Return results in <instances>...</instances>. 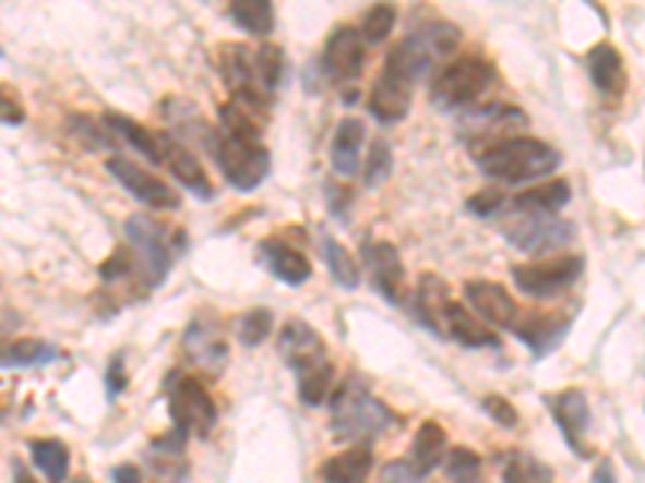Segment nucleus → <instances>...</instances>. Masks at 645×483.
<instances>
[{
    "label": "nucleus",
    "instance_id": "nucleus-27",
    "mask_svg": "<svg viewBox=\"0 0 645 483\" xmlns=\"http://www.w3.org/2000/svg\"><path fill=\"white\" fill-rule=\"evenodd\" d=\"M449 306V287L445 280L435 275L420 277V290H417V316L420 323L430 329V333H439L442 336V313Z\"/></svg>",
    "mask_w": 645,
    "mask_h": 483
},
{
    "label": "nucleus",
    "instance_id": "nucleus-17",
    "mask_svg": "<svg viewBox=\"0 0 645 483\" xmlns=\"http://www.w3.org/2000/svg\"><path fill=\"white\" fill-rule=\"evenodd\" d=\"M323 69L339 81L359 77L365 69V39H361L359 29H353V26L333 29L326 52H323Z\"/></svg>",
    "mask_w": 645,
    "mask_h": 483
},
{
    "label": "nucleus",
    "instance_id": "nucleus-24",
    "mask_svg": "<svg viewBox=\"0 0 645 483\" xmlns=\"http://www.w3.org/2000/svg\"><path fill=\"white\" fill-rule=\"evenodd\" d=\"M262 255H265L268 271L278 277V280H285L287 287H300V283H307L310 275H313L310 262L297 249L285 245V242H275V239L262 242Z\"/></svg>",
    "mask_w": 645,
    "mask_h": 483
},
{
    "label": "nucleus",
    "instance_id": "nucleus-40",
    "mask_svg": "<svg viewBox=\"0 0 645 483\" xmlns=\"http://www.w3.org/2000/svg\"><path fill=\"white\" fill-rule=\"evenodd\" d=\"M391 171H394V148L387 138H374L368 152V165H365V184L378 188L391 178Z\"/></svg>",
    "mask_w": 645,
    "mask_h": 483
},
{
    "label": "nucleus",
    "instance_id": "nucleus-19",
    "mask_svg": "<svg viewBox=\"0 0 645 483\" xmlns=\"http://www.w3.org/2000/svg\"><path fill=\"white\" fill-rule=\"evenodd\" d=\"M584 69H587V77L594 81V87L600 94H610V97H620L626 90V65H623V56L610 46V43H600L594 46L587 56H584Z\"/></svg>",
    "mask_w": 645,
    "mask_h": 483
},
{
    "label": "nucleus",
    "instance_id": "nucleus-51",
    "mask_svg": "<svg viewBox=\"0 0 645 483\" xmlns=\"http://www.w3.org/2000/svg\"><path fill=\"white\" fill-rule=\"evenodd\" d=\"M13 483H39V481H33V474H29L20 461H13Z\"/></svg>",
    "mask_w": 645,
    "mask_h": 483
},
{
    "label": "nucleus",
    "instance_id": "nucleus-6",
    "mask_svg": "<svg viewBox=\"0 0 645 483\" xmlns=\"http://www.w3.org/2000/svg\"><path fill=\"white\" fill-rule=\"evenodd\" d=\"M503 236L513 249L529 255H552L574 242V222L556 213H523L503 226Z\"/></svg>",
    "mask_w": 645,
    "mask_h": 483
},
{
    "label": "nucleus",
    "instance_id": "nucleus-41",
    "mask_svg": "<svg viewBox=\"0 0 645 483\" xmlns=\"http://www.w3.org/2000/svg\"><path fill=\"white\" fill-rule=\"evenodd\" d=\"M394 23H397V10L391 3H374L368 10L365 23H361V39L365 43H384L391 36Z\"/></svg>",
    "mask_w": 645,
    "mask_h": 483
},
{
    "label": "nucleus",
    "instance_id": "nucleus-38",
    "mask_svg": "<svg viewBox=\"0 0 645 483\" xmlns=\"http://www.w3.org/2000/svg\"><path fill=\"white\" fill-rule=\"evenodd\" d=\"M272 310H249L236 319V336L246 348H259L268 336H272Z\"/></svg>",
    "mask_w": 645,
    "mask_h": 483
},
{
    "label": "nucleus",
    "instance_id": "nucleus-45",
    "mask_svg": "<svg viewBox=\"0 0 645 483\" xmlns=\"http://www.w3.org/2000/svg\"><path fill=\"white\" fill-rule=\"evenodd\" d=\"M133 271V258H130V249H120L110 262L100 265V277L104 280H114V277H123Z\"/></svg>",
    "mask_w": 645,
    "mask_h": 483
},
{
    "label": "nucleus",
    "instance_id": "nucleus-30",
    "mask_svg": "<svg viewBox=\"0 0 645 483\" xmlns=\"http://www.w3.org/2000/svg\"><path fill=\"white\" fill-rule=\"evenodd\" d=\"M320 255H323V265L330 268V277L339 283V287H346V290H356L359 287V265H356V258L349 255V249H343L333 236H323L320 239Z\"/></svg>",
    "mask_w": 645,
    "mask_h": 483
},
{
    "label": "nucleus",
    "instance_id": "nucleus-37",
    "mask_svg": "<svg viewBox=\"0 0 645 483\" xmlns=\"http://www.w3.org/2000/svg\"><path fill=\"white\" fill-rule=\"evenodd\" d=\"M445 474H449L452 483H485V478H481V458L471 448H465V445L449 448Z\"/></svg>",
    "mask_w": 645,
    "mask_h": 483
},
{
    "label": "nucleus",
    "instance_id": "nucleus-26",
    "mask_svg": "<svg viewBox=\"0 0 645 483\" xmlns=\"http://www.w3.org/2000/svg\"><path fill=\"white\" fill-rule=\"evenodd\" d=\"M59 361V348L36 339H10L0 342V367H43Z\"/></svg>",
    "mask_w": 645,
    "mask_h": 483
},
{
    "label": "nucleus",
    "instance_id": "nucleus-35",
    "mask_svg": "<svg viewBox=\"0 0 645 483\" xmlns=\"http://www.w3.org/2000/svg\"><path fill=\"white\" fill-rule=\"evenodd\" d=\"M297 390H300V400H303L307 407H323V400H326L330 390H333V364L323 361V364H316V367L297 374Z\"/></svg>",
    "mask_w": 645,
    "mask_h": 483
},
{
    "label": "nucleus",
    "instance_id": "nucleus-23",
    "mask_svg": "<svg viewBox=\"0 0 645 483\" xmlns=\"http://www.w3.org/2000/svg\"><path fill=\"white\" fill-rule=\"evenodd\" d=\"M368 474H371V448L365 442L320 464V478L326 483H365Z\"/></svg>",
    "mask_w": 645,
    "mask_h": 483
},
{
    "label": "nucleus",
    "instance_id": "nucleus-12",
    "mask_svg": "<svg viewBox=\"0 0 645 483\" xmlns=\"http://www.w3.org/2000/svg\"><path fill=\"white\" fill-rule=\"evenodd\" d=\"M181 346H184V354H188V361H191L194 367H201V371H207V374H214V377L223 374L229 351H226L223 333H219V326H216L214 319L198 316V319L188 326Z\"/></svg>",
    "mask_w": 645,
    "mask_h": 483
},
{
    "label": "nucleus",
    "instance_id": "nucleus-10",
    "mask_svg": "<svg viewBox=\"0 0 645 483\" xmlns=\"http://www.w3.org/2000/svg\"><path fill=\"white\" fill-rule=\"evenodd\" d=\"M107 171L136 197V201H143L145 207H155V209H175L181 201H178V194L165 184V181H158L155 174H148L143 165H133L130 158H120V155H114L110 161H107Z\"/></svg>",
    "mask_w": 645,
    "mask_h": 483
},
{
    "label": "nucleus",
    "instance_id": "nucleus-48",
    "mask_svg": "<svg viewBox=\"0 0 645 483\" xmlns=\"http://www.w3.org/2000/svg\"><path fill=\"white\" fill-rule=\"evenodd\" d=\"M114 483H143V471L136 464H120L114 468Z\"/></svg>",
    "mask_w": 645,
    "mask_h": 483
},
{
    "label": "nucleus",
    "instance_id": "nucleus-47",
    "mask_svg": "<svg viewBox=\"0 0 645 483\" xmlns=\"http://www.w3.org/2000/svg\"><path fill=\"white\" fill-rule=\"evenodd\" d=\"M0 120L3 123H23V107L7 90H0Z\"/></svg>",
    "mask_w": 645,
    "mask_h": 483
},
{
    "label": "nucleus",
    "instance_id": "nucleus-11",
    "mask_svg": "<svg viewBox=\"0 0 645 483\" xmlns=\"http://www.w3.org/2000/svg\"><path fill=\"white\" fill-rule=\"evenodd\" d=\"M549 410L556 415V425L562 428L569 448H572L577 458H587L590 448L584 442L587 428H590V407H587V394L584 390H562V394H552L546 397Z\"/></svg>",
    "mask_w": 645,
    "mask_h": 483
},
{
    "label": "nucleus",
    "instance_id": "nucleus-14",
    "mask_svg": "<svg viewBox=\"0 0 645 483\" xmlns=\"http://www.w3.org/2000/svg\"><path fill=\"white\" fill-rule=\"evenodd\" d=\"M465 300L468 306L491 326H501V329H513L519 323V306L516 300L503 290L501 283H491V280H468L465 283Z\"/></svg>",
    "mask_w": 645,
    "mask_h": 483
},
{
    "label": "nucleus",
    "instance_id": "nucleus-16",
    "mask_svg": "<svg viewBox=\"0 0 645 483\" xmlns=\"http://www.w3.org/2000/svg\"><path fill=\"white\" fill-rule=\"evenodd\" d=\"M158 165H165L188 191H194L201 201H211L214 197V188H211V178L207 171L201 168V161L194 158V152H188L178 138L158 136Z\"/></svg>",
    "mask_w": 645,
    "mask_h": 483
},
{
    "label": "nucleus",
    "instance_id": "nucleus-22",
    "mask_svg": "<svg viewBox=\"0 0 645 483\" xmlns=\"http://www.w3.org/2000/svg\"><path fill=\"white\" fill-rule=\"evenodd\" d=\"M513 333L519 336V342H526L536 358H546L569 336V319L565 316H526L523 323L513 326Z\"/></svg>",
    "mask_w": 645,
    "mask_h": 483
},
{
    "label": "nucleus",
    "instance_id": "nucleus-36",
    "mask_svg": "<svg viewBox=\"0 0 645 483\" xmlns=\"http://www.w3.org/2000/svg\"><path fill=\"white\" fill-rule=\"evenodd\" d=\"M107 126H110L114 133H120V138H127L133 148H140L148 161L158 165V136H155V133H148L145 126L127 120V117H120V113H107Z\"/></svg>",
    "mask_w": 645,
    "mask_h": 483
},
{
    "label": "nucleus",
    "instance_id": "nucleus-42",
    "mask_svg": "<svg viewBox=\"0 0 645 483\" xmlns=\"http://www.w3.org/2000/svg\"><path fill=\"white\" fill-rule=\"evenodd\" d=\"M381 483H430V478L420 474L410 461H387L381 468Z\"/></svg>",
    "mask_w": 645,
    "mask_h": 483
},
{
    "label": "nucleus",
    "instance_id": "nucleus-25",
    "mask_svg": "<svg viewBox=\"0 0 645 483\" xmlns=\"http://www.w3.org/2000/svg\"><path fill=\"white\" fill-rule=\"evenodd\" d=\"M365 142V123L361 120H343L333 136V168L343 178H353L359 171V152Z\"/></svg>",
    "mask_w": 645,
    "mask_h": 483
},
{
    "label": "nucleus",
    "instance_id": "nucleus-18",
    "mask_svg": "<svg viewBox=\"0 0 645 483\" xmlns=\"http://www.w3.org/2000/svg\"><path fill=\"white\" fill-rule=\"evenodd\" d=\"M410 97H414V84L404 81L401 74L384 69V74H381V77L374 81V87H371L368 107H371L374 120H381V123H397V120L407 117Z\"/></svg>",
    "mask_w": 645,
    "mask_h": 483
},
{
    "label": "nucleus",
    "instance_id": "nucleus-44",
    "mask_svg": "<svg viewBox=\"0 0 645 483\" xmlns=\"http://www.w3.org/2000/svg\"><path fill=\"white\" fill-rule=\"evenodd\" d=\"M503 207V194L501 191H481L478 197L468 201V209L475 216H498V209Z\"/></svg>",
    "mask_w": 645,
    "mask_h": 483
},
{
    "label": "nucleus",
    "instance_id": "nucleus-49",
    "mask_svg": "<svg viewBox=\"0 0 645 483\" xmlns=\"http://www.w3.org/2000/svg\"><path fill=\"white\" fill-rule=\"evenodd\" d=\"M123 384H127V381H123V361L114 358V364H110V394L117 397V394L123 390Z\"/></svg>",
    "mask_w": 645,
    "mask_h": 483
},
{
    "label": "nucleus",
    "instance_id": "nucleus-50",
    "mask_svg": "<svg viewBox=\"0 0 645 483\" xmlns=\"http://www.w3.org/2000/svg\"><path fill=\"white\" fill-rule=\"evenodd\" d=\"M590 483H617L613 461H600V464H597V471H594V478H590Z\"/></svg>",
    "mask_w": 645,
    "mask_h": 483
},
{
    "label": "nucleus",
    "instance_id": "nucleus-5",
    "mask_svg": "<svg viewBox=\"0 0 645 483\" xmlns=\"http://www.w3.org/2000/svg\"><path fill=\"white\" fill-rule=\"evenodd\" d=\"M168 413H171V425L178 435L191 438H207L216 425V403L207 394V387L194 377L175 374L171 387H168Z\"/></svg>",
    "mask_w": 645,
    "mask_h": 483
},
{
    "label": "nucleus",
    "instance_id": "nucleus-7",
    "mask_svg": "<svg viewBox=\"0 0 645 483\" xmlns=\"http://www.w3.org/2000/svg\"><path fill=\"white\" fill-rule=\"evenodd\" d=\"M216 161L223 178L236 188V191H252L259 188L268 171H272V152L259 142H246V138H219L214 148Z\"/></svg>",
    "mask_w": 645,
    "mask_h": 483
},
{
    "label": "nucleus",
    "instance_id": "nucleus-34",
    "mask_svg": "<svg viewBox=\"0 0 645 483\" xmlns=\"http://www.w3.org/2000/svg\"><path fill=\"white\" fill-rule=\"evenodd\" d=\"M552 471L526 451H510L503 461V483H549Z\"/></svg>",
    "mask_w": 645,
    "mask_h": 483
},
{
    "label": "nucleus",
    "instance_id": "nucleus-32",
    "mask_svg": "<svg viewBox=\"0 0 645 483\" xmlns=\"http://www.w3.org/2000/svg\"><path fill=\"white\" fill-rule=\"evenodd\" d=\"M36 468L49 478V483H62L69 478V448L56 438H43L29 445Z\"/></svg>",
    "mask_w": 645,
    "mask_h": 483
},
{
    "label": "nucleus",
    "instance_id": "nucleus-43",
    "mask_svg": "<svg viewBox=\"0 0 645 483\" xmlns=\"http://www.w3.org/2000/svg\"><path fill=\"white\" fill-rule=\"evenodd\" d=\"M481 410L491 415L498 425L503 428H516V422H519V413H516V407L510 403V400H503L498 394H491V397H485V403H481Z\"/></svg>",
    "mask_w": 645,
    "mask_h": 483
},
{
    "label": "nucleus",
    "instance_id": "nucleus-33",
    "mask_svg": "<svg viewBox=\"0 0 645 483\" xmlns=\"http://www.w3.org/2000/svg\"><path fill=\"white\" fill-rule=\"evenodd\" d=\"M216 69H219L223 81L229 84L232 94H236V90H246V87H255V84H252V81H255L252 62H249V56H246L242 46H223V49H219Z\"/></svg>",
    "mask_w": 645,
    "mask_h": 483
},
{
    "label": "nucleus",
    "instance_id": "nucleus-28",
    "mask_svg": "<svg viewBox=\"0 0 645 483\" xmlns=\"http://www.w3.org/2000/svg\"><path fill=\"white\" fill-rule=\"evenodd\" d=\"M445 448H449V442H445V428L439 425V422H432L427 419L420 428H417V438H414V468L420 471V474H427L430 478V471L445 458Z\"/></svg>",
    "mask_w": 645,
    "mask_h": 483
},
{
    "label": "nucleus",
    "instance_id": "nucleus-39",
    "mask_svg": "<svg viewBox=\"0 0 645 483\" xmlns=\"http://www.w3.org/2000/svg\"><path fill=\"white\" fill-rule=\"evenodd\" d=\"M252 74L259 77V84L265 87V90H275L278 84H282V74H285V52L278 49V46H262L259 49V56H255V62H252Z\"/></svg>",
    "mask_w": 645,
    "mask_h": 483
},
{
    "label": "nucleus",
    "instance_id": "nucleus-29",
    "mask_svg": "<svg viewBox=\"0 0 645 483\" xmlns=\"http://www.w3.org/2000/svg\"><path fill=\"white\" fill-rule=\"evenodd\" d=\"M229 16L249 36H268L272 26H275V7H272V0H232L229 3Z\"/></svg>",
    "mask_w": 645,
    "mask_h": 483
},
{
    "label": "nucleus",
    "instance_id": "nucleus-2",
    "mask_svg": "<svg viewBox=\"0 0 645 483\" xmlns=\"http://www.w3.org/2000/svg\"><path fill=\"white\" fill-rule=\"evenodd\" d=\"M394 422V413L365 387L361 377H353L333 397V435L339 442H365L371 435H381Z\"/></svg>",
    "mask_w": 645,
    "mask_h": 483
},
{
    "label": "nucleus",
    "instance_id": "nucleus-13",
    "mask_svg": "<svg viewBox=\"0 0 645 483\" xmlns=\"http://www.w3.org/2000/svg\"><path fill=\"white\" fill-rule=\"evenodd\" d=\"M278 351H282V358H285L287 364L294 367V374H303V371H310V367H316V364L326 361V342H323V336L310 323H303V319H290L285 329H282Z\"/></svg>",
    "mask_w": 645,
    "mask_h": 483
},
{
    "label": "nucleus",
    "instance_id": "nucleus-9",
    "mask_svg": "<svg viewBox=\"0 0 645 483\" xmlns=\"http://www.w3.org/2000/svg\"><path fill=\"white\" fill-rule=\"evenodd\" d=\"M584 271V258L569 255V258H556L546 265H513V283L536 300H549L562 290H569L574 280Z\"/></svg>",
    "mask_w": 645,
    "mask_h": 483
},
{
    "label": "nucleus",
    "instance_id": "nucleus-4",
    "mask_svg": "<svg viewBox=\"0 0 645 483\" xmlns=\"http://www.w3.org/2000/svg\"><path fill=\"white\" fill-rule=\"evenodd\" d=\"M127 249L133 258V271L145 290H155L165 283L171 271V252H168V232L148 216H133L127 222Z\"/></svg>",
    "mask_w": 645,
    "mask_h": 483
},
{
    "label": "nucleus",
    "instance_id": "nucleus-20",
    "mask_svg": "<svg viewBox=\"0 0 645 483\" xmlns=\"http://www.w3.org/2000/svg\"><path fill=\"white\" fill-rule=\"evenodd\" d=\"M184 435L171 428V435H162L148 445V471L155 474V483H184L188 461H184Z\"/></svg>",
    "mask_w": 645,
    "mask_h": 483
},
{
    "label": "nucleus",
    "instance_id": "nucleus-3",
    "mask_svg": "<svg viewBox=\"0 0 645 483\" xmlns=\"http://www.w3.org/2000/svg\"><path fill=\"white\" fill-rule=\"evenodd\" d=\"M458 46V26L452 23H430L427 29L407 36L391 56H387V71L401 74L404 81H420L432 69L435 59L449 56Z\"/></svg>",
    "mask_w": 645,
    "mask_h": 483
},
{
    "label": "nucleus",
    "instance_id": "nucleus-15",
    "mask_svg": "<svg viewBox=\"0 0 645 483\" xmlns=\"http://www.w3.org/2000/svg\"><path fill=\"white\" fill-rule=\"evenodd\" d=\"M365 262L371 271V287L387 303H401L404 300V265H401L397 249L391 242H365Z\"/></svg>",
    "mask_w": 645,
    "mask_h": 483
},
{
    "label": "nucleus",
    "instance_id": "nucleus-31",
    "mask_svg": "<svg viewBox=\"0 0 645 483\" xmlns=\"http://www.w3.org/2000/svg\"><path fill=\"white\" fill-rule=\"evenodd\" d=\"M569 201H572L569 181H552V184L523 191V194L516 197V209H523V213H559Z\"/></svg>",
    "mask_w": 645,
    "mask_h": 483
},
{
    "label": "nucleus",
    "instance_id": "nucleus-8",
    "mask_svg": "<svg viewBox=\"0 0 645 483\" xmlns=\"http://www.w3.org/2000/svg\"><path fill=\"white\" fill-rule=\"evenodd\" d=\"M491 77H494V69H491L488 59L465 56V59L452 62L432 81V97H435V104H442L449 110L452 107H468L481 97V90L491 84Z\"/></svg>",
    "mask_w": 645,
    "mask_h": 483
},
{
    "label": "nucleus",
    "instance_id": "nucleus-21",
    "mask_svg": "<svg viewBox=\"0 0 645 483\" xmlns=\"http://www.w3.org/2000/svg\"><path fill=\"white\" fill-rule=\"evenodd\" d=\"M442 319H445L442 333H445L452 342H458V346H465V348L501 346L498 333H491L485 323H478V316H475L468 306H462V303H449V306H445V313H442Z\"/></svg>",
    "mask_w": 645,
    "mask_h": 483
},
{
    "label": "nucleus",
    "instance_id": "nucleus-1",
    "mask_svg": "<svg viewBox=\"0 0 645 483\" xmlns=\"http://www.w3.org/2000/svg\"><path fill=\"white\" fill-rule=\"evenodd\" d=\"M478 168L503 184H526L552 174L562 155L539 138H494L475 148Z\"/></svg>",
    "mask_w": 645,
    "mask_h": 483
},
{
    "label": "nucleus",
    "instance_id": "nucleus-46",
    "mask_svg": "<svg viewBox=\"0 0 645 483\" xmlns=\"http://www.w3.org/2000/svg\"><path fill=\"white\" fill-rule=\"evenodd\" d=\"M326 201H330L333 216L346 219V209H349V204H353V194H349L346 188H336V184H330V188H326Z\"/></svg>",
    "mask_w": 645,
    "mask_h": 483
}]
</instances>
